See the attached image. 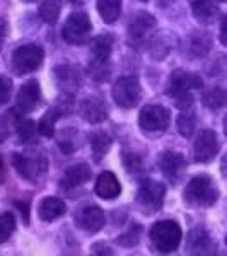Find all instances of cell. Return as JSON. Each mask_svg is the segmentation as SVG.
Here are the masks:
<instances>
[{
    "instance_id": "1",
    "label": "cell",
    "mask_w": 227,
    "mask_h": 256,
    "mask_svg": "<svg viewBox=\"0 0 227 256\" xmlns=\"http://www.w3.org/2000/svg\"><path fill=\"white\" fill-rule=\"evenodd\" d=\"M202 86L204 82L195 74L174 70L168 82V94L180 110H188L193 102L192 89H198Z\"/></svg>"
},
{
    "instance_id": "2",
    "label": "cell",
    "mask_w": 227,
    "mask_h": 256,
    "mask_svg": "<svg viewBox=\"0 0 227 256\" xmlns=\"http://www.w3.org/2000/svg\"><path fill=\"white\" fill-rule=\"evenodd\" d=\"M184 202L190 207L207 208L212 207L218 198V190L214 183V180L207 174H198L190 180L183 192Z\"/></svg>"
},
{
    "instance_id": "3",
    "label": "cell",
    "mask_w": 227,
    "mask_h": 256,
    "mask_svg": "<svg viewBox=\"0 0 227 256\" xmlns=\"http://www.w3.org/2000/svg\"><path fill=\"white\" fill-rule=\"evenodd\" d=\"M113 50V36L101 34L92 40L90 43V64L89 72L92 79L99 82L106 80L110 77V56Z\"/></svg>"
},
{
    "instance_id": "4",
    "label": "cell",
    "mask_w": 227,
    "mask_h": 256,
    "mask_svg": "<svg viewBox=\"0 0 227 256\" xmlns=\"http://www.w3.org/2000/svg\"><path fill=\"white\" fill-rule=\"evenodd\" d=\"M152 246L159 253H172L178 250L183 232L181 227L174 220H159L152 226L150 232H148Z\"/></svg>"
},
{
    "instance_id": "5",
    "label": "cell",
    "mask_w": 227,
    "mask_h": 256,
    "mask_svg": "<svg viewBox=\"0 0 227 256\" xmlns=\"http://www.w3.org/2000/svg\"><path fill=\"white\" fill-rule=\"evenodd\" d=\"M90 31H92V22L89 16L86 12H74L65 20L62 36L72 46H80L89 41Z\"/></svg>"
},
{
    "instance_id": "6",
    "label": "cell",
    "mask_w": 227,
    "mask_h": 256,
    "mask_svg": "<svg viewBox=\"0 0 227 256\" xmlns=\"http://www.w3.org/2000/svg\"><path fill=\"white\" fill-rule=\"evenodd\" d=\"M12 164H14L16 171L19 172V176H22L24 180L36 183V180L46 171V158L41 152H14L12 154Z\"/></svg>"
},
{
    "instance_id": "7",
    "label": "cell",
    "mask_w": 227,
    "mask_h": 256,
    "mask_svg": "<svg viewBox=\"0 0 227 256\" xmlns=\"http://www.w3.org/2000/svg\"><path fill=\"white\" fill-rule=\"evenodd\" d=\"M44 52L40 44L30 43L22 44L12 53V70L18 76H24V74H31L38 70L43 64Z\"/></svg>"
},
{
    "instance_id": "8",
    "label": "cell",
    "mask_w": 227,
    "mask_h": 256,
    "mask_svg": "<svg viewBox=\"0 0 227 256\" xmlns=\"http://www.w3.org/2000/svg\"><path fill=\"white\" fill-rule=\"evenodd\" d=\"M142 98V89L137 77L125 76L120 77L113 86V99L120 108H135Z\"/></svg>"
},
{
    "instance_id": "9",
    "label": "cell",
    "mask_w": 227,
    "mask_h": 256,
    "mask_svg": "<svg viewBox=\"0 0 227 256\" xmlns=\"http://www.w3.org/2000/svg\"><path fill=\"white\" fill-rule=\"evenodd\" d=\"M164 195H166V186L159 181L146 180L138 188L137 204L140 208H144L146 214H154L162 207Z\"/></svg>"
},
{
    "instance_id": "10",
    "label": "cell",
    "mask_w": 227,
    "mask_h": 256,
    "mask_svg": "<svg viewBox=\"0 0 227 256\" xmlns=\"http://www.w3.org/2000/svg\"><path fill=\"white\" fill-rule=\"evenodd\" d=\"M169 123H171V113L160 104H147L140 111L138 125L147 134L164 132L169 126Z\"/></svg>"
},
{
    "instance_id": "11",
    "label": "cell",
    "mask_w": 227,
    "mask_h": 256,
    "mask_svg": "<svg viewBox=\"0 0 227 256\" xmlns=\"http://www.w3.org/2000/svg\"><path fill=\"white\" fill-rule=\"evenodd\" d=\"M76 224L86 232H98L106 224V217L101 207L98 205H86L76 212Z\"/></svg>"
},
{
    "instance_id": "12",
    "label": "cell",
    "mask_w": 227,
    "mask_h": 256,
    "mask_svg": "<svg viewBox=\"0 0 227 256\" xmlns=\"http://www.w3.org/2000/svg\"><path fill=\"white\" fill-rule=\"evenodd\" d=\"M158 166L160 169L164 176L168 178L171 183H178L180 178L183 176L184 168H186V162H184V158L178 152H162L158 159Z\"/></svg>"
},
{
    "instance_id": "13",
    "label": "cell",
    "mask_w": 227,
    "mask_h": 256,
    "mask_svg": "<svg viewBox=\"0 0 227 256\" xmlns=\"http://www.w3.org/2000/svg\"><path fill=\"white\" fill-rule=\"evenodd\" d=\"M195 160L196 162H210L218 152V142H217V135L214 130H204L195 140Z\"/></svg>"
},
{
    "instance_id": "14",
    "label": "cell",
    "mask_w": 227,
    "mask_h": 256,
    "mask_svg": "<svg viewBox=\"0 0 227 256\" xmlns=\"http://www.w3.org/2000/svg\"><path fill=\"white\" fill-rule=\"evenodd\" d=\"M79 114L89 123H101L108 118V106L101 98L89 96L80 101Z\"/></svg>"
},
{
    "instance_id": "15",
    "label": "cell",
    "mask_w": 227,
    "mask_h": 256,
    "mask_svg": "<svg viewBox=\"0 0 227 256\" xmlns=\"http://www.w3.org/2000/svg\"><path fill=\"white\" fill-rule=\"evenodd\" d=\"M40 99H41V90L38 82L36 80L26 82L18 92V111H20L22 114L31 113L38 106Z\"/></svg>"
},
{
    "instance_id": "16",
    "label": "cell",
    "mask_w": 227,
    "mask_h": 256,
    "mask_svg": "<svg viewBox=\"0 0 227 256\" xmlns=\"http://www.w3.org/2000/svg\"><path fill=\"white\" fill-rule=\"evenodd\" d=\"M156 28V18L148 12H138L128 24V36L132 41H142Z\"/></svg>"
},
{
    "instance_id": "17",
    "label": "cell",
    "mask_w": 227,
    "mask_h": 256,
    "mask_svg": "<svg viewBox=\"0 0 227 256\" xmlns=\"http://www.w3.org/2000/svg\"><path fill=\"white\" fill-rule=\"evenodd\" d=\"M90 176H92V172H90L89 164H86V162L74 164V166L65 169L64 178H62V186L68 188V190L77 188V186H80V184L88 183L90 180Z\"/></svg>"
},
{
    "instance_id": "18",
    "label": "cell",
    "mask_w": 227,
    "mask_h": 256,
    "mask_svg": "<svg viewBox=\"0 0 227 256\" xmlns=\"http://www.w3.org/2000/svg\"><path fill=\"white\" fill-rule=\"evenodd\" d=\"M94 192H96V195L99 198H102V200H114V198L122 193V184H120L118 178L114 176L113 172L106 171L98 178Z\"/></svg>"
},
{
    "instance_id": "19",
    "label": "cell",
    "mask_w": 227,
    "mask_h": 256,
    "mask_svg": "<svg viewBox=\"0 0 227 256\" xmlns=\"http://www.w3.org/2000/svg\"><path fill=\"white\" fill-rule=\"evenodd\" d=\"M186 248L190 254H208L214 250V242L204 227H195L188 236Z\"/></svg>"
},
{
    "instance_id": "20",
    "label": "cell",
    "mask_w": 227,
    "mask_h": 256,
    "mask_svg": "<svg viewBox=\"0 0 227 256\" xmlns=\"http://www.w3.org/2000/svg\"><path fill=\"white\" fill-rule=\"evenodd\" d=\"M53 76H55V80H56V84H58V88L62 90H65V92L74 94L79 89V84H80L79 72L74 67H70V65H58V67L53 70Z\"/></svg>"
},
{
    "instance_id": "21",
    "label": "cell",
    "mask_w": 227,
    "mask_h": 256,
    "mask_svg": "<svg viewBox=\"0 0 227 256\" xmlns=\"http://www.w3.org/2000/svg\"><path fill=\"white\" fill-rule=\"evenodd\" d=\"M224 0H195L192 6L193 16L198 22L202 24H212L218 14V4Z\"/></svg>"
},
{
    "instance_id": "22",
    "label": "cell",
    "mask_w": 227,
    "mask_h": 256,
    "mask_svg": "<svg viewBox=\"0 0 227 256\" xmlns=\"http://www.w3.org/2000/svg\"><path fill=\"white\" fill-rule=\"evenodd\" d=\"M65 204L56 196H46L41 200L40 208H38V216L43 222H52L55 218L62 217L65 214Z\"/></svg>"
},
{
    "instance_id": "23",
    "label": "cell",
    "mask_w": 227,
    "mask_h": 256,
    "mask_svg": "<svg viewBox=\"0 0 227 256\" xmlns=\"http://www.w3.org/2000/svg\"><path fill=\"white\" fill-rule=\"evenodd\" d=\"M98 12L106 24L116 22L122 16V0H98Z\"/></svg>"
},
{
    "instance_id": "24",
    "label": "cell",
    "mask_w": 227,
    "mask_h": 256,
    "mask_svg": "<svg viewBox=\"0 0 227 256\" xmlns=\"http://www.w3.org/2000/svg\"><path fill=\"white\" fill-rule=\"evenodd\" d=\"M60 108H50L38 122V132L43 137H53V132H55V123L56 120L62 116Z\"/></svg>"
},
{
    "instance_id": "25",
    "label": "cell",
    "mask_w": 227,
    "mask_h": 256,
    "mask_svg": "<svg viewBox=\"0 0 227 256\" xmlns=\"http://www.w3.org/2000/svg\"><path fill=\"white\" fill-rule=\"evenodd\" d=\"M38 16L43 22L46 24H55L58 20L60 16V4L58 0H43L40 4V9H38Z\"/></svg>"
},
{
    "instance_id": "26",
    "label": "cell",
    "mask_w": 227,
    "mask_h": 256,
    "mask_svg": "<svg viewBox=\"0 0 227 256\" xmlns=\"http://www.w3.org/2000/svg\"><path fill=\"white\" fill-rule=\"evenodd\" d=\"M90 147H92L94 160H101L106 156V152L110 150L111 138L102 132H98V134L90 135Z\"/></svg>"
},
{
    "instance_id": "27",
    "label": "cell",
    "mask_w": 227,
    "mask_h": 256,
    "mask_svg": "<svg viewBox=\"0 0 227 256\" xmlns=\"http://www.w3.org/2000/svg\"><path fill=\"white\" fill-rule=\"evenodd\" d=\"M202 102L210 110H220L227 104V92L220 88H214L202 96Z\"/></svg>"
},
{
    "instance_id": "28",
    "label": "cell",
    "mask_w": 227,
    "mask_h": 256,
    "mask_svg": "<svg viewBox=\"0 0 227 256\" xmlns=\"http://www.w3.org/2000/svg\"><path fill=\"white\" fill-rule=\"evenodd\" d=\"M195 126H196V116L193 111H186L184 110L183 113L178 116V130L183 137L190 138L195 132Z\"/></svg>"
},
{
    "instance_id": "29",
    "label": "cell",
    "mask_w": 227,
    "mask_h": 256,
    "mask_svg": "<svg viewBox=\"0 0 227 256\" xmlns=\"http://www.w3.org/2000/svg\"><path fill=\"white\" fill-rule=\"evenodd\" d=\"M16 230V218L10 212H6L0 216V244L9 241L12 232Z\"/></svg>"
},
{
    "instance_id": "30",
    "label": "cell",
    "mask_w": 227,
    "mask_h": 256,
    "mask_svg": "<svg viewBox=\"0 0 227 256\" xmlns=\"http://www.w3.org/2000/svg\"><path fill=\"white\" fill-rule=\"evenodd\" d=\"M16 130H18V135L20 140H30L34 132H38V125L31 122L30 118H18L16 122Z\"/></svg>"
},
{
    "instance_id": "31",
    "label": "cell",
    "mask_w": 227,
    "mask_h": 256,
    "mask_svg": "<svg viewBox=\"0 0 227 256\" xmlns=\"http://www.w3.org/2000/svg\"><path fill=\"white\" fill-rule=\"evenodd\" d=\"M12 94V79L7 76H0V106L7 104Z\"/></svg>"
},
{
    "instance_id": "32",
    "label": "cell",
    "mask_w": 227,
    "mask_h": 256,
    "mask_svg": "<svg viewBox=\"0 0 227 256\" xmlns=\"http://www.w3.org/2000/svg\"><path fill=\"white\" fill-rule=\"evenodd\" d=\"M140 226L137 227H132V230H128L126 234H123L122 238H118L116 239V242L118 244H122V246H135L138 242V239H140Z\"/></svg>"
},
{
    "instance_id": "33",
    "label": "cell",
    "mask_w": 227,
    "mask_h": 256,
    "mask_svg": "<svg viewBox=\"0 0 227 256\" xmlns=\"http://www.w3.org/2000/svg\"><path fill=\"white\" fill-rule=\"evenodd\" d=\"M123 162H125V168L128 172H138L140 169H142L140 159L135 154H132V152H125V154H123Z\"/></svg>"
},
{
    "instance_id": "34",
    "label": "cell",
    "mask_w": 227,
    "mask_h": 256,
    "mask_svg": "<svg viewBox=\"0 0 227 256\" xmlns=\"http://www.w3.org/2000/svg\"><path fill=\"white\" fill-rule=\"evenodd\" d=\"M10 135V123L6 118H0V144L7 140Z\"/></svg>"
},
{
    "instance_id": "35",
    "label": "cell",
    "mask_w": 227,
    "mask_h": 256,
    "mask_svg": "<svg viewBox=\"0 0 227 256\" xmlns=\"http://www.w3.org/2000/svg\"><path fill=\"white\" fill-rule=\"evenodd\" d=\"M14 205L19 208V212L22 214L24 224H28V222H30V205H28L26 202H19V200H16V202H14Z\"/></svg>"
},
{
    "instance_id": "36",
    "label": "cell",
    "mask_w": 227,
    "mask_h": 256,
    "mask_svg": "<svg viewBox=\"0 0 227 256\" xmlns=\"http://www.w3.org/2000/svg\"><path fill=\"white\" fill-rule=\"evenodd\" d=\"M204 38H205V34H204V36H200V40H196V38H195V41H193V44H192V48L195 50V48L198 46V44H202V40H204ZM210 44H212V41H210V38H207V40H205V48L198 50L196 55H204V52L207 53L208 50H210Z\"/></svg>"
},
{
    "instance_id": "37",
    "label": "cell",
    "mask_w": 227,
    "mask_h": 256,
    "mask_svg": "<svg viewBox=\"0 0 227 256\" xmlns=\"http://www.w3.org/2000/svg\"><path fill=\"white\" fill-rule=\"evenodd\" d=\"M218 40H220V43L224 44V46H227V16L220 22V36H218Z\"/></svg>"
},
{
    "instance_id": "38",
    "label": "cell",
    "mask_w": 227,
    "mask_h": 256,
    "mask_svg": "<svg viewBox=\"0 0 227 256\" xmlns=\"http://www.w3.org/2000/svg\"><path fill=\"white\" fill-rule=\"evenodd\" d=\"M6 34H7V24L4 19H0V50L4 46V41H6Z\"/></svg>"
},
{
    "instance_id": "39",
    "label": "cell",
    "mask_w": 227,
    "mask_h": 256,
    "mask_svg": "<svg viewBox=\"0 0 227 256\" xmlns=\"http://www.w3.org/2000/svg\"><path fill=\"white\" fill-rule=\"evenodd\" d=\"M220 171H222V174H224V178L227 180V152L224 154V158H222V162H220Z\"/></svg>"
},
{
    "instance_id": "40",
    "label": "cell",
    "mask_w": 227,
    "mask_h": 256,
    "mask_svg": "<svg viewBox=\"0 0 227 256\" xmlns=\"http://www.w3.org/2000/svg\"><path fill=\"white\" fill-rule=\"evenodd\" d=\"M4 180H6V166H4V159L0 156V183H4Z\"/></svg>"
},
{
    "instance_id": "41",
    "label": "cell",
    "mask_w": 227,
    "mask_h": 256,
    "mask_svg": "<svg viewBox=\"0 0 227 256\" xmlns=\"http://www.w3.org/2000/svg\"><path fill=\"white\" fill-rule=\"evenodd\" d=\"M70 2H72V6H79V4H82L84 0H70Z\"/></svg>"
},
{
    "instance_id": "42",
    "label": "cell",
    "mask_w": 227,
    "mask_h": 256,
    "mask_svg": "<svg viewBox=\"0 0 227 256\" xmlns=\"http://www.w3.org/2000/svg\"><path fill=\"white\" fill-rule=\"evenodd\" d=\"M224 134L227 135V114H226V118H224Z\"/></svg>"
},
{
    "instance_id": "43",
    "label": "cell",
    "mask_w": 227,
    "mask_h": 256,
    "mask_svg": "<svg viewBox=\"0 0 227 256\" xmlns=\"http://www.w3.org/2000/svg\"><path fill=\"white\" fill-rule=\"evenodd\" d=\"M226 244H227V236H226Z\"/></svg>"
},
{
    "instance_id": "44",
    "label": "cell",
    "mask_w": 227,
    "mask_h": 256,
    "mask_svg": "<svg viewBox=\"0 0 227 256\" xmlns=\"http://www.w3.org/2000/svg\"><path fill=\"white\" fill-rule=\"evenodd\" d=\"M142 2H147V0H142Z\"/></svg>"
},
{
    "instance_id": "45",
    "label": "cell",
    "mask_w": 227,
    "mask_h": 256,
    "mask_svg": "<svg viewBox=\"0 0 227 256\" xmlns=\"http://www.w3.org/2000/svg\"><path fill=\"white\" fill-rule=\"evenodd\" d=\"M28 2H32V0H28Z\"/></svg>"
}]
</instances>
